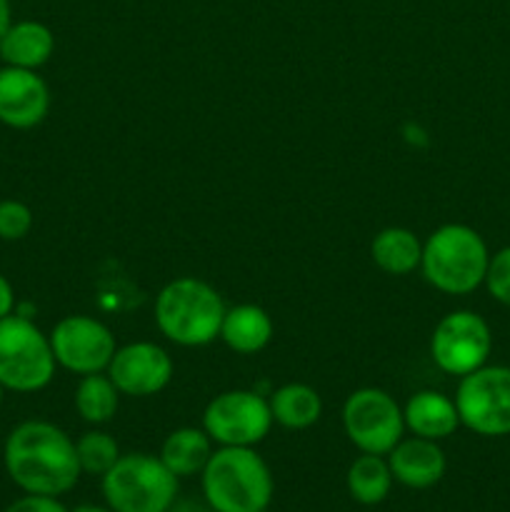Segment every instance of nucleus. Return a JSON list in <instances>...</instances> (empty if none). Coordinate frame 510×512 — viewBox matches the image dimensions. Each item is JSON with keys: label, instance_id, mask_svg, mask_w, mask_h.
Instances as JSON below:
<instances>
[{"label": "nucleus", "instance_id": "2", "mask_svg": "<svg viewBox=\"0 0 510 512\" xmlns=\"http://www.w3.org/2000/svg\"><path fill=\"white\" fill-rule=\"evenodd\" d=\"M200 485L213 512L268 510L275 493L273 473L255 448H215Z\"/></svg>", "mask_w": 510, "mask_h": 512}, {"label": "nucleus", "instance_id": "19", "mask_svg": "<svg viewBox=\"0 0 510 512\" xmlns=\"http://www.w3.org/2000/svg\"><path fill=\"white\" fill-rule=\"evenodd\" d=\"M273 423L285 430H308L323 415V398L305 383H285L268 398Z\"/></svg>", "mask_w": 510, "mask_h": 512}, {"label": "nucleus", "instance_id": "15", "mask_svg": "<svg viewBox=\"0 0 510 512\" xmlns=\"http://www.w3.org/2000/svg\"><path fill=\"white\" fill-rule=\"evenodd\" d=\"M55 53V35L40 20H13L0 38V60L10 68L40 70Z\"/></svg>", "mask_w": 510, "mask_h": 512}, {"label": "nucleus", "instance_id": "31", "mask_svg": "<svg viewBox=\"0 0 510 512\" xmlns=\"http://www.w3.org/2000/svg\"><path fill=\"white\" fill-rule=\"evenodd\" d=\"M260 512H270V510H260Z\"/></svg>", "mask_w": 510, "mask_h": 512}, {"label": "nucleus", "instance_id": "29", "mask_svg": "<svg viewBox=\"0 0 510 512\" xmlns=\"http://www.w3.org/2000/svg\"><path fill=\"white\" fill-rule=\"evenodd\" d=\"M70 512H113L108 508V505H93V503H83V505H78V508L75 510H70Z\"/></svg>", "mask_w": 510, "mask_h": 512}, {"label": "nucleus", "instance_id": "5", "mask_svg": "<svg viewBox=\"0 0 510 512\" xmlns=\"http://www.w3.org/2000/svg\"><path fill=\"white\" fill-rule=\"evenodd\" d=\"M103 500L113 512H170L178 500L175 478L158 455L128 453L103 475Z\"/></svg>", "mask_w": 510, "mask_h": 512}, {"label": "nucleus", "instance_id": "7", "mask_svg": "<svg viewBox=\"0 0 510 512\" xmlns=\"http://www.w3.org/2000/svg\"><path fill=\"white\" fill-rule=\"evenodd\" d=\"M460 425L483 438L510 435V368L483 365L463 375L455 390Z\"/></svg>", "mask_w": 510, "mask_h": 512}, {"label": "nucleus", "instance_id": "17", "mask_svg": "<svg viewBox=\"0 0 510 512\" xmlns=\"http://www.w3.org/2000/svg\"><path fill=\"white\" fill-rule=\"evenodd\" d=\"M273 318L260 305L240 303L225 310L220 340L238 355H255L273 340Z\"/></svg>", "mask_w": 510, "mask_h": 512}, {"label": "nucleus", "instance_id": "18", "mask_svg": "<svg viewBox=\"0 0 510 512\" xmlns=\"http://www.w3.org/2000/svg\"><path fill=\"white\" fill-rule=\"evenodd\" d=\"M213 440L203 428H185L173 430L168 438L160 445V455L165 468L175 475V478H193L200 475L208 465L210 455L215 453Z\"/></svg>", "mask_w": 510, "mask_h": 512}, {"label": "nucleus", "instance_id": "30", "mask_svg": "<svg viewBox=\"0 0 510 512\" xmlns=\"http://www.w3.org/2000/svg\"><path fill=\"white\" fill-rule=\"evenodd\" d=\"M5 393H8V390H5L3 385H0V405H3V400H5Z\"/></svg>", "mask_w": 510, "mask_h": 512}, {"label": "nucleus", "instance_id": "28", "mask_svg": "<svg viewBox=\"0 0 510 512\" xmlns=\"http://www.w3.org/2000/svg\"><path fill=\"white\" fill-rule=\"evenodd\" d=\"M10 23H13V5H10V0H0V38L10 28Z\"/></svg>", "mask_w": 510, "mask_h": 512}, {"label": "nucleus", "instance_id": "21", "mask_svg": "<svg viewBox=\"0 0 510 512\" xmlns=\"http://www.w3.org/2000/svg\"><path fill=\"white\" fill-rule=\"evenodd\" d=\"M393 483L395 480L385 455L360 453L350 463L348 475H345L350 498L360 505H380L393 490Z\"/></svg>", "mask_w": 510, "mask_h": 512}, {"label": "nucleus", "instance_id": "13", "mask_svg": "<svg viewBox=\"0 0 510 512\" xmlns=\"http://www.w3.org/2000/svg\"><path fill=\"white\" fill-rule=\"evenodd\" d=\"M50 110V88L38 70L0 68V123L13 130L38 128Z\"/></svg>", "mask_w": 510, "mask_h": 512}, {"label": "nucleus", "instance_id": "27", "mask_svg": "<svg viewBox=\"0 0 510 512\" xmlns=\"http://www.w3.org/2000/svg\"><path fill=\"white\" fill-rule=\"evenodd\" d=\"M18 310V298H15V288L3 273H0V320L8 318Z\"/></svg>", "mask_w": 510, "mask_h": 512}, {"label": "nucleus", "instance_id": "25", "mask_svg": "<svg viewBox=\"0 0 510 512\" xmlns=\"http://www.w3.org/2000/svg\"><path fill=\"white\" fill-rule=\"evenodd\" d=\"M485 288L498 303L510 305V245L490 255L488 273H485Z\"/></svg>", "mask_w": 510, "mask_h": 512}, {"label": "nucleus", "instance_id": "16", "mask_svg": "<svg viewBox=\"0 0 510 512\" xmlns=\"http://www.w3.org/2000/svg\"><path fill=\"white\" fill-rule=\"evenodd\" d=\"M403 420L405 430L418 438L435 440V443L450 438L460 428L455 400L438 390H418L415 395H410L403 408Z\"/></svg>", "mask_w": 510, "mask_h": 512}, {"label": "nucleus", "instance_id": "8", "mask_svg": "<svg viewBox=\"0 0 510 512\" xmlns=\"http://www.w3.org/2000/svg\"><path fill=\"white\" fill-rule=\"evenodd\" d=\"M273 425L268 398L255 390H225L203 410V430L218 448H255Z\"/></svg>", "mask_w": 510, "mask_h": 512}, {"label": "nucleus", "instance_id": "12", "mask_svg": "<svg viewBox=\"0 0 510 512\" xmlns=\"http://www.w3.org/2000/svg\"><path fill=\"white\" fill-rule=\"evenodd\" d=\"M120 395L128 398H153L163 393L175 375V363L165 348L150 340H138L115 350L108 370Z\"/></svg>", "mask_w": 510, "mask_h": 512}, {"label": "nucleus", "instance_id": "3", "mask_svg": "<svg viewBox=\"0 0 510 512\" xmlns=\"http://www.w3.org/2000/svg\"><path fill=\"white\" fill-rule=\"evenodd\" d=\"M223 295L205 280L183 275L170 280L155 298V325L180 348H203L220 338L225 318Z\"/></svg>", "mask_w": 510, "mask_h": 512}, {"label": "nucleus", "instance_id": "20", "mask_svg": "<svg viewBox=\"0 0 510 512\" xmlns=\"http://www.w3.org/2000/svg\"><path fill=\"white\" fill-rule=\"evenodd\" d=\"M370 258L375 268L388 275H410L420 268L423 260V243L408 228H383L370 243Z\"/></svg>", "mask_w": 510, "mask_h": 512}, {"label": "nucleus", "instance_id": "10", "mask_svg": "<svg viewBox=\"0 0 510 512\" xmlns=\"http://www.w3.org/2000/svg\"><path fill=\"white\" fill-rule=\"evenodd\" d=\"M493 350V335L483 315L473 310H453L435 325L430 338V358L445 375H463L483 368Z\"/></svg>", "mask_w": 510, "mask_h": 512}, {"label": "nucleus", "instance_id": "24", "mask_svg": "<svg viewBox=\"0 0 510 512\" xmlns=\"http://www.w3.org/2000/svg\"><path fill=\"white\" fill-rule=\"evenodd\" d=\"M33 230V210L23 200H0V240L18 243Z\"/></svg>", "mask_w": 510, "mask_h": 512}, {"label": "nucleus", "instance_id": "4", "mask_svg": "<svg viewBox=\"0 0 510 512\" xmlns=\"http://www.w3.org/2000/svg\"><path fill=\"white\" fill-rule=\"evenodd\" d=\"M488 263V245L478 230L463 223H445L423 243L420 270L440 293L470 295L485 283Z\"/></svg>", "mask_w": 510, "mask_h": 512}, {"label": "nucleus", "instance_id": "11", "mask_svg": "<svg viewBox=\"0 0 510 512\" xmlns=\"http://www.w3.org/2000/svg\"><path fill=\"white\" fill-rule=\"evenodd\" d=\"M58 368L73 375L105 373L118 343L113 330L90 315H65L48 333Z\"/></svg>", "mask_w": 510, "mask_h": 512}, {"label": "nucleus", "instance_id": "26", "mask_svg": "<svg viewBox=\"0 0 510 512\" xmlns=\"http://www.w3.org/2000/svg\"><path fill=\"white\" fill-rule=\"evenodd\" d=\"M3 512H70V510L60 503V498L23 493V498L13 500V503H10Z\"/></svg>", "mask_w": 510, "mask_h": 512}, {"label": "nucleus", "instance_id": "14", "mask_svg": "<svg viewBox=\"0 0 510 512\" xmlns=\"http://www.w3.org/2000/svg\"><path fill=\"white\" fill-rule=\"evenodd\" d=\"M385 458H388L395 483L410 490L433 488L443 480L445 468H448L443 448L435 440L418 438V435L400 440Z\"/></svg>", "mask_w": 510, "mask_h": 512}, {"label": "nucleus", "instance_id": "6", "mask_svg": "<svg viewBox=\"0 0 510 512\" xmlns=\"http://www.w3.org/2000/svg\"><path fill=\"white\" fill-rule=\"evenodd\" d=\"M50 338L28 315L13 313L0 320V385L8 393H40L55 378Z\"/></svg>", "mask_w": 510, "mask_h": 512}, {"label": "nucleus", "instance_id": "9", "mask_svg": "<svg viewBox=\"0 0 510 512\" xmlns=\"http://www.w3.org/2000/svg\"><path fill=\"white\" fill-rule=\"evenodd\" d=\"M343 430L360 453L388 455L403 440V408L380 388H360L343 403Z\"/></svg>", "mask_w": 510, "mask_h": 512}, {"label": "nucleus", "instance_id": "22", "mask_svg": "<svg viewBox=\"0 0 510 512\" xmlns=\"http://www.w3.org/2000/svg\"><path fill=\"white\" fill-rule=\"evenodd\" d=\"M120 408V390L108 373L83 375L75 388V410L90 425H105Z\"/></svg>", "mask_w": 510, "mask_h": 512}, {"label": "nucleus", "instance_id": "23", "mask_svg": "<svg viewBox=\"0 0 510 512\" xmlns=\"http://www.w3.org/2000/svg\"><path fill=\"white\" fill-rule=\"evenodd\" d=\"M75 453H78L80 470L85 475H98L103 478L123 453H120L118 440L103 430H88L75 440Z\"/></svg>", "mask_w": 510, "mask_h": 512}, {"label": "nucleus", "instance_id": "1", "mask_svg": "<svg viewBox=\"0 0 510 512\" xmlns=\"http://www.w3.org/2000/svg\"><path fill=\"white\" fill-rule=\"evenodd\" d=\"M3 465L23 493L50 498L70 493L83 475L75 440L48 420H23L15 425L5 438Z\"/></svg>", "mask_w": 510, "mask_h": 512}]
</instances>
